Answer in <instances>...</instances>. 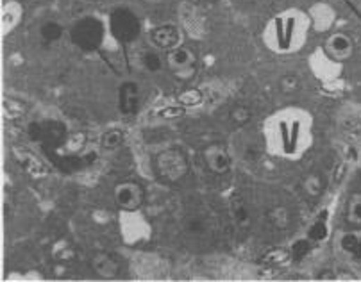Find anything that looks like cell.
<instances>
[{"mask_svg": "<svg viewBox=\"0 0 361 282\" xmlns=\"http://www.w3.org/2000/svg\"><path fill=\"white\" fill-rule=\"evenodd\" d=\"M92 268L99 277L115 278L120 274V261L109 252H97L92 257Z\"/></svg>", "mask_w": 361, "mask_h": 282, "instance_id": "11", "label": "cell"}, {"mask_svg": "<svg viewBox=\"0 0 361 282\" xmlns=\"http://www.w3.org/2000/svg\"><path fill=\"white\" fill-rule=\"evenodd\" d=\"M279 88H281V92H283V93L290 95V93H295L297 90L300 88V82H299V79H297L295 75H285L283 79H281Z\"/></svg>", "mask_w": 361, "mask_h": 282, "instance_id": "22", "label": "cell"}, {"mask_svg": "<svg viewBox=\"0 0 361 282\" xmlns=\"http://www.w3.org/2000/svg\"><path fill=\"white\" fill-rule=\"evenodd\" d=\"M166 66L179 80L193 79L197 72V54L188 47H177L166 54Z\"/></svg>", "mask_w": 361, "mask_h": 282, "instance_id": "4", "label": "cell"}, {"mask_svg": "<svg viewBox=\"0 0 361 282\" xmlns=\"http://www.w3.org/2000/svg\"><path fill=\"white\" fill-rule=\"evenodd\" d=\"M123 141H126V136H123L122 130L109 129L102 134V137H100V145L106 150H116L123 145Z\"/></svg>", "mask_w": 361, "mask_h": 282, "instance_id": "15", "label": "cell"}, {"mask_svg": "<svg viewBox=\"0 0 361 282\" xmlns=\"http://www.w3.org/2000/svg\"><path fill=\"white\" fill-rule=\"evenodd\" d=\"M140 61H142L143 68L150 73H158L159 70L163 68L161 56H159L158 52H154V50H145V52H142V58H140Z\"/></svg>", "mask_w": 361, "mask_h": 282, "instance_id": "16", "label": "cell"}, {"mask_svg": "<svg viewBox=\"0 0 361 282\" xmlns=\"http://www.w3.org/2000/svg\"><path fill=\"white\" fill-rule=\"evenodd\" d=\"M154 172L163 183H179L190 172L188 159L179 149H166L154 157Z\"/></svg>", "mask_w": 361, "mask_h": 282, "instance_id": "1", "label": "cell"}, {"mask_svg": "<svg viewBox=\"0 0 361 282\" xmlns=\"http://www.w3.org/2000/svg\"><path fill=\"white\" fill-rule=\"evenodd\" d=\"M310 240H300L297 241L295 245H293L292 248V254L295 256V259H300V257H304L307 254V250H310Z\"/></svg>", "mask_w": 361, "mask_h": 282, "instance_id": "23", "label": "cell"}, {"mask_svg": "<svg viewBox=\"0 0 361 282\" xmlns=\"http://www.w3.org/2000/svg\"><path fill=\"white\" fill-rule=\"evenodd\" d=\"M93 2H99V0H93Z\"/></svg>", "mask_w": 361, "mask_h": 282, "instance_id": "24", "label": "cell"}, {"mask_svg": "<svg viewBox=\"0 0 361 282\" xmlns=\"http://www.w3.org/2000/svg\"><path fill=\"white\" fill-rule=\"evenodd\" d=\"M115 202L122 211H138L145 202V190L136 180H123L115 188Z\"/></svg>", "mask_w": 361, "mask_h": 282, "instance_id": "5", "label": "cell"}, {"mask_svg": "<svg viewBox=\"0 0 361 282\" xmlns=\"http://www.w3.org/2000/svg\"><path fill=\"white\" fill-rule=\"evenodd\" d=\"M109 31L116 42L133 43L138 39L142 25H140L138 16L131 9L116 8L109 15Z\"/></svg>", "mask_w": 361, "mask_h": 282, "instance_id": "3", "label": "cell"}, {"mask_svg": "<svg viewBox=\"0 0 361 282\" xmlns=\"http://www.w3.org/2000/svg\"><path fill=\"white\" fill-rule=\"evenodd\" d=\"M231 213H233V220H235L242 229L249 227L250 225L249 209H247L245 202H243L242 197H238V195H235V197L231 199Z\"/></svg>", "mask_w": 361, "mask_h": 282, "instance_id": "12", "label": "cell"}, {"mask_svg": "<svg viewBox=\"0 0 361 282\" xmlns=\"http://www.w3.org/2000/svg\"><path fill=\"white\" fill-rule=\"evenodd\" d=\"M142 106V92L138 82L127 80L118 90V109L122 115L135 116Z\"/></svg>", "mask_w": 361, "mask_h": 282, "instance_id": "8", "label": "cell"}, {"mask_svg": "<svg viewBox=\"0 0 361 282\" xmlns=\"http://www.w3.org/2000/svg\"><path fill=\"white\" fill-rule=\"evenodd\" d=\"M302 191L310 197V199H317L324 191V179L319 173H310L306 179L302 180Z\"/></svg>", "mask_w": 361, "mask_h": 282, "instance_id": "14", "label": "cell"}, {"mask_svg": "<svg viewBox=\"0 0 361 282\" xmlns=\"http://www.w3.org/2000/svg\"><path fill=\"white\" fill-rule=\"evenodd\" d=\"M70 38L77 49L93 52L104 42V23L95 16L77 20L70 29Z\"/></svg>", "mask_w": 361, "mask_h": 282, "instance_id": "2", "label": "cell"}, {"mask_svg": "<svg viewBox=\"0 0 361 282\" xmlns=\"http://www.w3.org/2000/svg\"><path fill=\"white\" fill-rule=\"evenodd\" d=\"M340 245H342L343 252L361 259V231H357V233H345L342 240H340Z\"/></svg>", "mask_w": 361, "mask_h": 282, "instance_id": "13", "label": "cell"}, {"mask_svg": "<svg viewBox=\"0 0 361 282\" xmlns=\"http://www.w3.org/2000/svg\"><path fill=\"white\" fill-rule=\"evenodd\" d=\"M326 236H327V225H326V221L320 218V220H317L315 223L310 227L307 238H310V241H322V240H326Z\"/></svg>", "mask_w": 361, "mask_h": 282, "instance_id": "21", "label": "cell"}, {"mask_svg": "<svg viewBox=\"0 0 361 282\" xmlns=\"http://www.w3.org/2000/svg\"><path fill=\"white\" fill-rule=\"evenodd\" d=\"M202 159L206 163V166L212 170L216 176H224L231 170V154L227 150L226 145L222 143H209L206 149L202 150Z\"/></svg>", "mask_w": 361, "mask_h": 282, "instance_id": "6", "label": "cell"}, {"mask_svg": "<svg viewBox=\"0 0 361 282\" xmlns=\"http://www.w3.org/2000/svg\"><path fill=\"white\" fill-rule=\"evenodd\" d=\"M150 42L154 43L156 49L173 50L179 47L180 32L176 25H172V23L158 25V27H154L152 31H150Z\"/></svg>", "mask_w": 361, "mask_h": 282, "instance_id": "10", "label": "cell"}, {"mask_svg": "<svg viewBox=\"0 0 361 282\" xmlns=\"http://www.w3.org/2000/svg\"><path fill=\"white\" fill-rule=\"evenodd\" d=\"M324 50L333 61H347L353 58L354 54V42L345 32H334L324 43Z\"/></svg>", "mask_w": 361, "mask_h": 282, "instance_id": "7", "label": "cell"}, {"mask_svg": "<svg viewBox=\"0 0 361 282\" xmlns=\"http://www.w3.org/2000/svg\"><path fill=\"white\" fill-rule=\"evenodd\" d=\"M269 220H270V223L276 227V229H279V231L286 229V227L290 225L288 209H285V207H276V209H272L269 213Z\"/></svg>", "mask_w": 361, "mask_h": 282, "instance_id": "19", "label": "cell"}, {"mask_svg": "<svg viewBox=\"0 0 361 282\" xmlns=\"http://www.w3.org/2000/svg\"><path fill=\"white\" fill-rule=\"evenodd\" d=\"M250 109L245 106H236L231 111V122L235 123L236 127H243L250 122Z\"/></svg>", "mask_w": 361, "mask_h": 282, "instance_id": "20", "label": "cell"}, {"mask_svg": "<svg viewBox=\"0 0 361 282\" xmlns=\"http://www.w3.org/2000/svg\"><path fill=\"white\" fill-rule=\"evenodd\" d=\"M39 35H42V38L49 43L58 42L63 36V25L61 23L54 22V20H50V22L43 23L42 29H39Z\"/></svg>", "mask_w": 361, "mask_h": 282, "instance_id": "17", "label": "cell"}, {"mask_svg": "<svg viewBox=\"0 0 361 282\" xmlns=\"http://www.w3.org/2000/svg\"><path fill=\"white\" fill-rule=\"evenodd\" d=\"M347 220L353 225H361V195H353L347 202Z\"/></svg>", "mask_w": 361, "mask_h": 282, "instance_id": "18", "label": "cell"}, {"mask_svg": "<svg viewBox=\"0 0 361 282\" xmlns=\"http://www.w3.org/2000/svg\"><path fill=\"white\" fill-rule=\"evenodd\" d=\"M29 134L32 140L42 141L47 145H58L65 140V127L58 122H43V123H31Z\"/></svg>", "mask_w": 361, "mask_h": 282, "instance_id": "9", "label": "cell"}]
</instances>
